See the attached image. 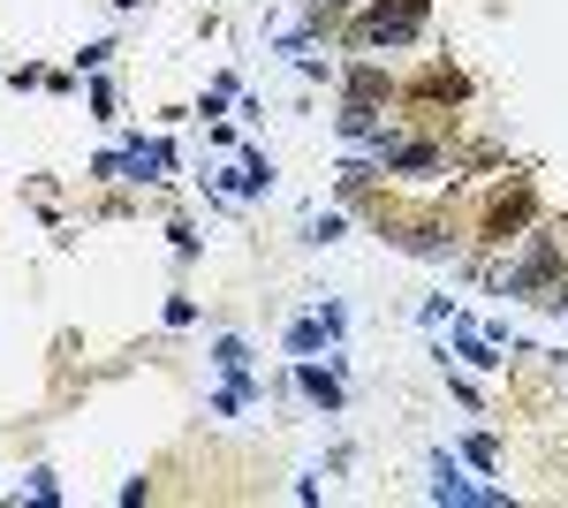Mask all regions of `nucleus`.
I'll use <instances>...</instances> for the list:
<instances>
[{
  "label": "nucleus",
  "instance_id": "nucleus-1",
  "mask_svg": "<svg viewBox=\"0 0 568 508\" xmlns=\"http://www.w3.org/2000/svg\"><path fill=\"white\" fill-rule=\"evenodd\" d=\"M418 23H425V0H379L364 15V38L372 46H402V38H418Z\"/></svg>",
  "mask_w": 568,
  "mask_h": 508
}]
</instances>
